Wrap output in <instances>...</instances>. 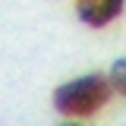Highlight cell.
<instances>
[{
  "instance_id": "obj_1",
  "label": "cell",
  "mask_w": 126,
  "mask_h": 126,
  "mask_svg": "<svg viewBox=\"0 0 126 126\" xmlns=\"http://www.w3.org/2000/svg\"><path fill=\"white\" fill-rule=\"evenodd\" d=\"M107 98H110V79H104L101 73H92V76L60 85L54 92V107L66 117H88L98 107H104Z\"/></svg>"
},
{
  "instance_id": "obj_2",
  "label": "cell",
  "mask_w": 126,
  "mask_h": 126,
  "mask_svg": "<svg viewBox=\"0 0 126 126\" xmlns=\"http://www.w3.org/2000/svg\"><path fill=\"white\" fill-rule=\"evenodd\" d=\"M120 10H123V0H79L76 3L79 19L92 29H101V25L113 22L120 16Z\"/></svg>"
},
{
  "instance_id": "obj_3",
  "label": "cell",
  "mask_w": 126,
  "mask_h": 126,
  "mask_svg": "<svg viewBox=\"0 0 126 126\" xmlns=\"http://www.w3.org/2000/svg\"><path fill=\"white\" fill-rule=\"evenodd\" d=\"M110 85L120 94H126V57L113 60V66H110Z\"/></svg>"
},
{
  "instance_id": "obj_4",
  "label": "cell",
  "mask_w": 126,
  "mask_h": 126,
  "mask_svg": "<svg viewBox=\"0 0 126 126\" xmlns=\"http://www.w3.org/2000/svg\"><path fill=\"white\" fill-rule=\"evenodd\" d=\"M66 126H76V123H66Z\"/></svg>"
}]
</instances>
